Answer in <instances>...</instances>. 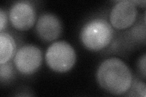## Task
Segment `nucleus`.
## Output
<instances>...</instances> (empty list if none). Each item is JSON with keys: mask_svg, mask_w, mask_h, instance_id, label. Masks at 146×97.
Segmentation results:
<instances>
[{"mask_svg": "<svg viewBox=\"0 0 146 97\" xmlns=\"http://www.w3.org/2000/svg\"><path fill=\"white\" fill-rule=\"evenodd\" d=\"M96 77L102 89L116 95L127 93L133 82L130 68L121 59L115 57L104 60L100 64Z\"/></svg>", "mask_w": 146, "mask_h": 97, "instance_id": "1", "label": "nucleus"}, {"mask_svg": "<svg viewBox=\"0 0 146 97\" xmlns=\"http://www.w3.org/2000/svg\"><path fill=\"white\" fill-rule=\"evenodd\" d=\"M113 35L111 24L104 18H97L84 24L80 31V39L86 49L99 51L110 44Z\"/></svg>", "mask_w": 146, "mask_h": 97, "instance_id": "2", "label": "nucleus"}, {"mask_svg": "<svg viewBox=\"0 0 146 97\" xmlns=\"http://www.w3.org/2000/svg\"><path fill=\"white\" fill-rule=\"evenodd\" d=\"M48 66L54 71L66 72L74 66L76 61L74 49L68 43L58 41L53 43L45 53Z\"/></svg>", "mask_w": 146, "mask_h": 97, "instance_id": "3", "label": "nucleus"}, {"mask_svg": "<svg viewBox=\"0 0 146 97\" xmlns=\"http://www.w3.org/2000/svg\"><path fill=\"white\" fill-rule=\"evenodd\" d=\"M41 50L33 45H26L20 48L13 58L15 67L20 73L31 75L35 72L42 63Z\"/></svg>", "mask_w": 146, "mask_h": 97, "instance_id": "4", "label": "nucleus"}, {"mask_svg": "<svg viewBox=\"0 0 146 97\" xmlns=\"http://www.w3.org/2000/svg\"><path fill=\"white\" fill-rule=\"evenodd\" d=\"M138 16V9L133 1L122 0L117 1L111 8L109 20L114 28L125 29L131 26Z\"/></svg>", "mask_w": 146, "mask_h": 97, "instance_id": "5", "label": "nucleus"}, {"mask_svg": "<svg viewBox=\"0 0 146 97\" xmlns=\"http://www.w3.org/2000/svg\"><path fill=\"white\" fill-rule=\"evenodd\" d=\"M9 19L12 25L19 30H27L33 27L36 20V11L29 1L15 3L9 11Z\"/></svg>", "mask_w": 146, "mask_h": 97, "instance_id": "6", "label": "nucleus"}, {"mask_svg": "<svg viewBox=\"0 0 146 97\" xmlns=\"http://www.w3.org/2000/svg\"><path fill=\"white\" fill-rule=\"evenodd\" d=\"M36 34L44 41H52L60 36L62 26L60 20L51 13H44L41 15L36 22Z\"/></svg>", "mask_w": 146, "mask_h": 97, "instance_id": "7", "label": "nucleus"}, {"mask_svg": "<svg viewBox=\"0 0 146 97\" xmlns=\"http://www.w3.org/2000/svg\"><path fill=\"white\" fill-rule=\"evenodd\" d=\"M16 43L12 36L6 32L0 34V64L9 62L14 56Z\"/></svg>", "mask_w": 146, "mask_h": 97, "instance_id": "8", "label": "nucleus"}, {"mask_svg": "<svg viewBox=\"0 0 146 97\" xmlns=\"http://www.w3.org/2000/svg\"><path fill=\"white\" fill-rule=\"evenodd\" d=\"M14 75V70L12 64L9 63L0 64V79L1 82L10 80Z\"/></svg>", "mask_w": 146, "mask_h": 97, "instance_id": "9", "label": "nucleus"}, {"mask_svg": "<svg viewBox=\"0 0 146 97\" xmlns=\"http://www.w3.org/2000/svg\"><path fill=\"white\" fill-rule=\"evenodd\" d=\"M131 94L135 93L134 96H140L145 97V85L144 83L139 81H136L132 82V84L130 87Z\"/></svg>", "mask_w": 146, "mask_h": 97, "instance_id": "10", "label": "nucleus"}, {"mask_svg": "<svg viewBox=\"0 0 146 97\" xmlns=\"http://www.w3.org/2000/svg\"><path fill=\"white\" fill-rule=\"evenodd\" d=\"M7 23V18L6 12L2 9H0V31L3 32V30L5 28Z\"/></svg>", "mask_w": 146, "mask_h": 97, "instance_id": "11", "label": "nucleus"}, {"mask_svg": "<svg viewBox=\"0 0 146 97\" xmlns=\"http://www.w3.org/2000/svg\"><path fill=\"white\" fill-rule=\"evenodd\" d=\"M145 55L144 54L138 61V67L144 77H145Z\"/></svg>", "mask_w": 146, "mask_h": 97, "instance_id": "12", "label": "nucleus"}, {"mask_svg": "<svg viewBox=\"0 0 146 97\" xmlns=\"http://www.w3.org/2000/svg\"><path fill=\"white\" fill-rule=\"evenodd\" d=\"M133 2L136 6H145V0H144V1H133Z\"/></svg>", "mask_w": 146, "mask_h": 97, "instance_id": "13", "label": "nucleus"}]
</instances>
